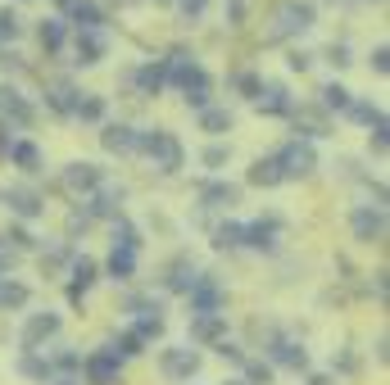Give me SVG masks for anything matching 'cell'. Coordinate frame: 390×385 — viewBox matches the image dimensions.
I'll return each instance as SVG.
<instances>
[{
  "mask_svg": "<svg viewBox=\"0 0 390 385\" xmlns=\"http://www.w3.org/2000/svg\"><path fill=\"white\" fill-rule=\"evenodd\" d=\"M354 231H359L363 240L382 236V213H354Z\"/></svg>",
  "mask_w": 390,
  "mask_h": 385,
  "instance_id": "cell-8",
  "label": "cell"
},
{
  "mask_svg": "<svg viewBox=\"0 0 390 385\" xmlns=\"http://www.w3.org/2000/svg\"><path fill=\"white\" fill-rule=\"evenodd\" d=\"M146 149L164 159V168H177V164H182V149H177V141H172V136H164V132L146 136Z\"/></svg>",
  "mask_w": 390,
  "mask_h": 385,
  "instance_id": "cell-2",
  "label": "cell"
},
{
  "mask_svg": "<svg viewBox=\"0 0 390 385\" xmlns=\"http://www.w3.org/2000/svg\"><path fill=\"white\" fill-rule=\"evenodd\" d=\"M281 18H286L281 32H295V28H309L313 23V9L309 5H286V9H281Z\"/></svg>",
  "mask_w": 390,
  "mask_h": 385,
  "instance_id": "cell-6",
  "label": "cell"
},
{
  "mask_svg": "<svg viewBox=\"0 0 390 385\" xmlns=\"http://www.w3.org/2000/svg\"><path fill=\"white\" fill-rule=\"evenodd\" d=\"M23 299H28L23 286H0V304H23Z\"/></svg>",
  "mask_w": 390,
  "mask_h": 385,
  "instance_id": "cell-22",
  "label": "cell"
},
{
  "mask_svg": "<svg viewBox=\"0 0 390 385\" xmlns=\"http://www.w3.org/2000/svg\"><path fill=\"white\" fill-rule=\"evenodd\" d=\"M18 32V18L14 14H0V37H14Z\"/></svg>",
  "mask_w": 390,
  "mask_h": 385,
  "instance_id": "cell-27",
  "label": "cell"
},
{
  "mask_svg": "<svg viewBox=\"0 0 390 385\" xmlns=\"http://www.w3.org/2000/svg\"><path fill=\"white\" fill-rule=\"evenodd\" d=\"M91 272H95L91 259H82L78 267H73V291H86V286H91Z\"/></svg>",
  "mask_w": 390,
  "mask_h": 385,
  "instance_id": "cell-16",
  "label": "cell"
},
{
  "mask_svg": "<svg viewBox=\"0 0 390 385\" xmlns=\"http://www.w3.org/2000/svg\"><path fill=\"white\" fill-rule=\"evenodd\" d=\"M105 145H110V149H132L136 145L132 127H110V132H105Z\"/></svg>",
  "mask_w": 390,
  "mask_h": 385,
  "instance_id": "cell-10",
  "label": "cell"
},
{
  "mask_svg": "<svg viewBox=\"0 0 390 385\" xmlns=\"http://www.w3.org/2000/svg\"><path fill=\"white\" fill-rule=\"evenodd\" d=\"M218 331H223V322H218V317H200V322H195V336H200V340H209V336H218Z\"/></svg>",
  "mask_w": 390,
  "mask_h": 385,
  "instance_id": "cell-18",
  "label": "cell"
},
{
  "mask_svg": "<svg viewBox=\"0 0 390 385\" xmlns=\"http://www.w3.org/2000/svg\"><path fill=\"white\" fill-rule=\"evenodd\" d=\"M78 55H86L82 63H95V59L105 55V41H100V37H82V41H78Z\"/></svg>",
  "mask_w": 390,
  "mask_h": 385,
  "instance_id": "cell-12",
  "label": "cell"
},
{
  "mask_svg": "<svg viewBox=\"0 0 390 385\" xmlns=\"http://www.w3.org/2000/svg\"><path fill=\"white\" fill-rule=\"evenodd\" d=\"M204 127H209V132H223V127H232V118H227L223 109H209L204 114Z\"/></svg>",
  "mask_w": 390,
  "mask_h": 385,
  "instance_id": "cell-21",
  "label": "cell"
},
{
  "mask_svg": "<svg viewBox=\"0 0 390 385\" xmlns=\"http://www.w3.org/2000/svg\"><path fill=\"white\" fill-rule=\"evenodd\" d=\"M86 372H91L95 385H114V377H118V372H114V349H110V354H100V358H91V362H86Z\"/></svg>",
  "mask_w": 390,
  "mask_h": 385,
  "instance_id": "cell-4",
  "label": "cell"
},
{
  "mask_svg": "<svg viewBox=\"0 0 390 385\" xmlns=\"http://www.w3.org/2000/svg\"><path fill=\"white\" fill-rule=\"evenodd\" d=\"M59 41H64V28H59V23H46V28H41V46H50V50H55Z\"/></svg>",
  "mask_w": 390,
  "mask_h": 385,
  "instance_id": "cell-20",
  "label": "cell"
},
{
  "mask_svg": "<svg viewBox=\"0 0 390 385\" xmlns=\"http://www.w3.org/2000/svg\"><path fill=\"white\" fill-rule=\"evenodd\" d=\"M273 222H268V227H264V222H254V227H245V236H250V245H273Z\"/></svg>",
  "mask_w": 390,
  "mask_h": 385,
  "instance_id": "cell-17",
  "label": "cell"
},
{
  "mask_svg": "<svg viewBox=\"0 0 390 385\" xmlns=\"http://www.w3.org/2000/svg\"><path fill=\"white\" fill-rule=\"evenodd\" d=\"M64 181H69L73 190H78V186L86 190V186H95V181H100V173H95L91 164H73V168H69V177H64Z\"/></svg>",
  "mask_w": 390,
  "mask_h": 385,
  "instance_id": "cell-7",
  "label": "cell"
},
{
  "mask_svg": "<svg viewBox=\"0 0 390 385\" xmlns=\"http://www.w3.org/2000/svg\"><path fill=\"white\" fill-rule=\"evenodd\" d=\"M14 159H18L23 168H37V149H32V145H18V149H14Z\"/></svg>",
  "mask_w": 390,
  "mask_h": 385,
  "instance_id": "cell-25",
  "label": "cell"
},
{
  "mask_svg": "<svg viewBox=\"0 0 390 385\" xmlns=\"http://www.w3.org/2000/svg\"><path fill=\"white\" fill-rule=\"evenodd\" d=\"M55 331H59V317L55 313H46V317H32V322H28V345H37V340H46V336H55Z\"/></svg>",
  "mask_w": 390,
  "mask_h": 385,
  "instance_id": "cell-5",
  "label": "cell"
},
{
  "mask_svg": "<svg viewBox=\"0 0 390 385\" xmlns=\"http://www.w3.org/2000/svg\"><path fill=\"white\" fill-rule=\"evenodd\" d=\"M241 236H245V227H236V222H227V227H218V236H213V245H241Z\"/></svg>",
  "mask_w": 390,
  "mask_h": 385,
  "instance_id": "cell-15",
  "label": "cell"
},
{
  "mask_svg": "<svg viewBox=\"0 0 390 385\" xmlns=\"http://www.w3.org/2000/svg\"><path fill=\"white\" fill-rule=\"evenodd\" d=\"M259 109L281 114V109H286V91H281V87H268V95H259Z\"/></svg>",
  "mask_w": 390,
  "mask_h": 385,
  "instance_id": "cell-11",
  "label": "cell"
},
{
  "mask_svg": "<svg viewBox=\"0 0 390 385\" xmlns=\"http://www.w3.org/2000/svg\"><path fill=\"white\" fill-rule=\"evenodd\" d=\"M204 200H209L213 209H223V204H232V200H236V190L232 186H204Z\"/></svg>",
  "mask_w": 390,
  "mask_h": 385,
  "instance_id": "cell-14",
  "label": "cell"
},
{
  "mask_svg": "<svg viewBox=\"0 0 390 385\" xmlns=\"http://www.w3.org/2000/svg\"><path fill=\"white\" fill-rule=\"evenodd\" d=\"M250 181H254V186H273V181H281V168H277V159H268V164H254Z\"/></svg>",
  "mask_w": 390,
  "mask_h": 385,
  "instance_id": "cell-9",
  "label": "cell"
},
{
  "mask_svg": "<svg viewBox=\"0 0 390 385\" xmlns=\"http://www.w3.org/2000/svg\"><path fill=\"white\" fill-rule=\"evenodd\" d=\"M182 5H187V14H200V9H204V0H182Z\"/></svg>",
  "mask_w": 390,
  "mask_h": 385,
  "instance_id": "cell-28",
  "label": "cell"
},
{
  "mask_svg": "<svg viewBox=\"0 0 390 385\" xmlns=\"http://www.w3.org/2000/svg\"><path fill=\"white\" fill-rule=\"evenodd\" d=\"M322 95H327V104H336V109H345V104H350V91H345V87H327Z\"/></svg>",
  "mask_w": 390,
  "mask_h": 385,
  "instance_id": "cell-23",
  "label": "cell"
},
{
  "mask_svg": "<svg viewBox=\"0 0 390 385\" xmlns=\"http://www.w3.org/2000/svg\"><path fill=\"white\" fill-rule=\"evenodd\" d=\"M14 209L23 213V218H32V213H41V204H37L32 195H14Z\"/></svg>",
  "mask_w": 390,
  "mask_h": 385,
  "instance_id": "cell-24",
  "label": "cell"
},
{
  "mask_svg": "<svg viewBox=\"0 0 390 385\" xmlns=\"http://www.w3.org/2000/svg\"><path fill=\"white\" fill-rule=\"evenodd\" d=\"M277 358H281V362H290V367H305V349H295V345H281V349H277Z\"/></svg>",
  "mask_w": 390,
  "mask_h": 385,
  "instance_id": "cell-19",
  "label": "cell"
},
{
  "mask_svg": "<svg viewBox=\"0 0 390 385\" xmlns=\"http://www.w3.org/2000/svg\"><path fill=\"white\" fill-rule=\"evenodd\" d=\"M78 114H82V118H100V100H82Z\"/></svg>",
  "mask_w": 390,
  "mask_h": 385,
  "instance_id": "cell-26",
  "label": "cell"
},
{
  "mask_svg": "<svg viewBox=\"0 0 390 385\" xmlns=\"http://www.w3.org/2000/svg\"><path fill=\"white\" fill-rule=\"evenodd\" d=\"M313 164H318V159H313L309 145H286V149L277 154L281 177H305V173H313Z\"/></svg>",
  "mask_w": 390,
  "mask_h": 385,
  "instance_id": "cell-1",
  "label": "cell"
},
{
  "mask_svg": "<svg viewBox=\"0 0 390 385\" xmlns=\"http://www.w3.org/2000/svg\"><path fill=\"white\" fill-rule=\"evenodd\" d=\"M110 267H114V276H127V272H132V267H136V259H132V250H127V245H123V250H114V259H110Z\"/></svg>",
  "mask_w": 390,
  "mask_h": 385,
  "instance_id": "cell-13",
  "label": "cell"
},
{
  "mask_svg": "<svg viewBox=\"0 0 390 385\" xmlns=\"http://www.w3.org/2000/svg\"><path fill=\"white\" fill-rule=\"evenodd\" d=\"M195 367H200V358H195L191 349H172V354L164 358V372H168V377H191Z\"/></svg>",
  "mask_w": 390,
  "mask_h": 385,
  "instance_id": "cell-3",
  "label": "cell"
}]
</instances>
